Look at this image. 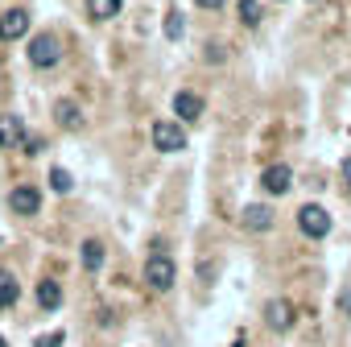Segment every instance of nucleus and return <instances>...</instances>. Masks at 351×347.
I'll list each match as a JSON object with an SVG mask.
<instances>
[{
  "label": "nucleus",
  "instance_id": "1",
  "mask_svg": "<svg viewBox=\"0 0 351 347\" xmlns=\"http://www.w3.org/2000/svg\"><path fill=\"white\" fill-rule=\"evenodd\" d=\"M145 281H149V289H157V294L173 289V281H178V265H173V256L161 252V244H157V252L145 261Z\"/></svg>",
  "mask_w": 351,
  "mask_h": 347
},
{
  "label": "nucleus",
  "instance_id": "2",
  "mask_svg": "<svg viewBox=\"0 0 351 347\" xmlns=\"http://www.w3.org/2000/svg\"><path fill=\"white\" fill-rule=\"evenodd\" d=\"M29 67H38V71H50V67H58L62 62V42L54 38V34H38L34 42H29Z\"/></svg>",
  "mask_w": 351,
  "mask_h": 347
},
{
  "label": "nucleus",
  "instance_id": "3",
  "mask_svg": "<svg viewBox=\"0 0 351 347\" xmlns=\"http://www.w3.org/2000/svg\"><path fill=\"white\" fill-rule=\"evenodd\" d=\"M298 232H302V236H310V240L330 236V211H326V207H318V203L298 207Z\"/></svg>",
  "mask_w": 351,
  "mask_h": 347
},
{
  "label": "nucleus",
  "instance_id": "4",
  "mask_svg": "<svg viewBox=\"0 0 351 347\" xmlns=\"http://www.w3.org/2000/svg\"><path fill=\"white\" fill-rule=\"evenodd\" d=\"M153 149L157 153H182L186 149V128L178 120H157L153 124Z\"/></svg>",
  "mask_w": 351,
  "mask_h": 347
},
{
  "label": "nucleus",
  "instance_id": "5",
  "mask_svg": "<svg viewBox=\"0 0 351 347\" xmlns=\"http://www.w3.org/2000/svg\"><path fill=\"white\" fill-rule=\"evenodd\" d=\"M265 322H269L277 335H285V331H293V322H298V306H293L289 298H273V302L265 306Z\"/></svg>",
  "mask_w": 351,
  "mask_h": 347
},
{
  "label": "nucleus",
  "instance_id": "6",
  "mask_svg": "<svg viewBox=\"0 0 351 347\" xmlns=\"http://www.w3.org/2000/svg\"><path fill=\"white\" fill-rule=\"evenodd\" d=\"M25 34H29V13L25 9L0 13V42H21Z\"/></svg>",
  "mask_w": 351,
  "mask_h": 347
},
{
  "label": "nucleus",
  "instance_id": "7",
  "mask_svg": "<svg viewBox=\"0 0 351 347\" xmlns=\"http://www.w3.org/2000/svg\"><path fill=\"white\" fill-rule=\"evenodd\" d=\"M173 116H178V124H199L203 99L195 91H178V95H173Z\"/></svg>",
  "mask_w": 351,
  "mask_h": 347
},
{
  "label": "nucleus",
  "instance_id": "8",
  "mask_svg": "<svg viewBox=\"0 0 351 347\" xmlns=\"http://www.w3.org/2000/svg\"><path fill=\"white\" fill-rule=\"evenodd\" d=\"M289 182H293V169H289L285 161H277V165H269V169L261 174V187H265L269 195H285Z\"/></svg>",
  "mask_w": 351,
  "mask_h": 347
},
{
  "label": "nucleus",
  "instance_id": "9",
  "mask_svg": "<svg viewBox=\"0 0 351 347\" xmlns=\"http://www.w3.org/2000/svg\"><path fill=\"white\" fill-rule=\"evenodd\" d=\"M240 224H244V232L261 236V232H269V228H273V207H265V203H252V207H244Z\"/></svg>",
  "mask_w": 351,
  "mask_h": 347
},
{
  "label": "nucleus",
  "instance_id": "10",
  "mask_svg": "<svg viewBox=\"0 0 351 347\" xmlns=\"http://www.w3.org/2000/svg\"><path fill=\"white\" fill-rule=\"evenodd\" d=\"M21 141H25V124H21V116L5 112V116H0V149H21Z\"/></svg>",
  "mask_w": 351,
  "mask_h": 347
},
{
  "label": "nucleus",
  "instance_id": "11",
  "mask_svg": "<svg viewBox=\"0 0 351 347\" xmlns=\"http://www.w3.org/2000/svg\"><path fill=\"white\" fill-rule=\"evenodd\" d=\"M9 207H13L17 215H38V207H42V191H38V187H17V191L9 195Z\"/></svg>",
  "mask_w": 351,
  "mask_h": 347
},
{
  "label": "nucleus",
  "instance_id": "12",
  "mask_svg": "<svg viewBox=\"0 0 351 347\" xmlns=\"http://www.w3.org/2000/svg\"><path fill=\"white\" fill-rule=\"evenodd\" d=\"M54 120H58L66 132H79V128H83V108H79L75 99H58V104H54Z\"/></svg>",
  "mask_w": 351,
  "mask_h": 347
},
{
  "label": "nucleus",
  "instance_id": "13",
  "mask_svg": "<svg viewBox=\"0 0 351 347\" xmlns=\"http://www.w3.org/2000/svg\"><path fill=\"white\" fill-rule=\"evenodd\" d=\"M17 298H21V281H17L9 269H0V310L17 306Z\"/></svg>",
  "mask_w": 351,
  "mask_h": 347
},
{
  "label": "nucleus",
  "instance_id": "14",
  "mask_svg": "<svg viewBox=\"0 0 351 347\" xmlns=\"http://www.w3.org/2000/svg\"><path fill=\"white\" fill-rule=\"evenodd\" d=\"M79 261H83V269H87V273H99V265H104V244H99V240H83Z\"/></svg>",
  "mask_w": 351,
  "mask_h": 347
},
{
  "label": "nucleus",
  "instance_id": "15",
  "mask_svg": "<svg viewBox=\"0 0 351 347\" xmlns=\"http://www.w3.org/2000/svg\"><path fill=\"white\" fill-rule=\"evenodd\" d=\"M38 306H42V310H58V306H62V285L46 277V281L38 285Z\"/></svg>",
  "mask_w": 351,
  "mask_h": 347
},
{
  "label": "nucleus",
  "instance_id": "16",
  "mask_svg": "<svg viewBox=\"0 0 351 347\" xmlns=\"http://www.w3.org/2000/svg\"><path fill=\"white\" fill-rule=\"evenodd\" d=\"M120 13V0H87V17L91 21H112Z\"/></svg>",
  "mask_w": 351,
  "mask_h": 347
},
{
  "label": "nucleus",
  "instance_id": "17",
  "mask_svg": "<svg viewBox=\"0 0 351 347\" xmlns=\"http://www.w3.org/2000/svg\"><path fill=\"white\" fill-rule=\"evenodd\" d=\"M50 191H58V195H71V191H75V178H71L62 165H54V169H50Z\"/></svg>",
  "mask_w": 351,
  "mask_h": 347
},
{
  "label": "nucleus",
  "instance_id": "18",
  "mask_svg": "<svg viewBox=\"0 0 351 347\" xmlns=\"http://www.w3.org/2000/svg\"><path fill=\"white\" fill-rule=\"evenodd\" d=\"M236 9L244 25H261V0H236Z\"/></svg>",
  "mask_w": 351,
  "mask_h": 347
},
{
  "label": "nucleus",
  "instance_id": "19",
  "mask_svg": "<svg viewBox=\"0 0 351 347\" xmlns=\"http://www.w3.org/2000/svg\"><path fill=\"white\" fill-rule=\"evenodd\" d=\"M182 29H186L182 13H169V17H165V38H169V42H178V38H182Z\"/></svg>",
  "mask_w": 351,
  "mask_h": 347
},
{
  "label": "nucleus",
  "instance_id": "20",
  "mask_svg": "<svg viewBox=\"0 0 351 347\" xmlns=\"http://www.w3.org/2000/svg\"><path fill=\"white\" fill-rule=\"evenodd\" d=\"M62 343H66V335H62V331H50V335H42L34 347H62Z\"/></svg>",
  "mask_w": 351,
  "mask_h": 347
},
{
  "label": "nucleus",
  "instance_id": "21",
  "mask_svg": "<svg viewBox=\"0 0 351 347\" xmlns=\"http://www.w3.org/2000/svg\"><path fill=\"white\" fill-rule=\"evenodd\" d=\"M335 306H339V314H347V318H351V285H343V289H339V302H335Z\"/></svg>",
  "mask_w": 351,
  "mask_h": 347
},
{
  "label": "nucleus",
  "instance_id": "22",
  "mask_svg": "<svg viewBox=\"0 0 351 347\" xmlns=\"http://www.w3.org/2000/svg\"><path fill=\"white\" fill-rule=\"evenodd\" d=\"M21 149H25V153H42V149H46V141H42V136H29V132H25Z\"/></svg>",
  "mask_w": 351,
  "mask_h": 347
},
{
  "label": "nucleus",
  "instance_id": "23",
  "mask_svg": "<svg viewBox=\"0 0 351 347\" xmlns=\"http://www.w3.org/2000/svg\"><path fill=\"white\" fill-rule=\"evenodd\" d=\"M207 58H211V62H223V46H219V42H211V46H207Z\"/></svg>",
  "mask_w": 351,
  "mask_h": 347
},
{
  "label": "nucleus",
  "instance_id": "24",
  "mask_svg": "<svg viewBox=\"0 0 351 347\" xmlns=\"http://www.w3.org/2000/svg\"><path fill=\"white\" fill-rule=\"evenodd\" d=\"M195 5H199V9H219L223 0H195Z\"/></svg>",
  "mask_w": 351,
  "mask_h": 347
},
{
  "label": "nucleus",
  "instance_id": "25",
  "mask_svg": "<svg viewBox=\"0 0 351 347\" xmlns=\"http://www.w3.org/2000/svg\"><path fill=\"white\" fill-rule=\"evenodd\" d=\"M343 182H347V187H351V157H347V161H343Z\"/></svg>",
  "mask_w": 351,
  "mask_h": 347
},
{
  "label": "nucleus",
  "instance_id": "26",
  "mask_svg": "<svg viewBox=\"0 0 351 347\" xmlns=\"http://www.w3.org/2000/svg\"><path fill=\"white\" fill-rule=\"evenodd\" d=\"M232 347H244V331H240V335H236V343H232Z\"/></svg>",
  "mask_w": 351,
  "mask_h": 347
},
{
  "label": "nucleus",
  "instance_id": "27",
  "mask_svg": "<svg viewBox=\"0 0 351 347\" xmlns=\"http://www.w3.org/2000/svg\"><path fill=\"white\" fill-rule=\"evenodd\" d=\"M0 347H9V339H5V335H0Z\"/></svg>",
  "mask_w": 351,
  "mask_h": 347
}]
</instances>
